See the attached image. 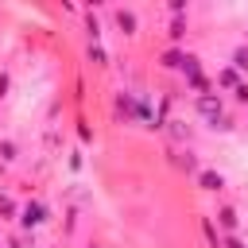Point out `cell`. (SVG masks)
<instances>
[{
	"mask_svg": "<svg viewBox=\"0 0 248 248\" xmlns=\"http://www.w3.org/2000/svg\"><path fill=\"white\" fill-rule=\"evenodd\" d=\"M78 136H81V143H93V140H97V132L89 128V120H85V116H78Z\"/></svg>",
	"mask_w": 248,
	"mask_h": 248,
	"instance_id": "obj_18",
	"label": "cell"
},
{
	"mask_svg": "<svg viewBox=\"0 0 248 248\" xmlns=\"http://www.w3.org/2000/svg\"><path fill=\"white\" fill-rule=\"evenodd\" d=\"M136 112H140V93H132V89H116V97H112V116L116 120H124V124H132L136 120Z\"/></svg>",
	"mask_w": 248,
	"mask_h": 248,
	"instance_id": "obj_2",
	"label": "cell"
},
{
	"mask_svg": "<svg viewBox=\"0 0 248 248\" xmlns=\"http://www.w3.org/2000/svg\"><path fill=\"white\" fill-rule=\"evenodd\" d=\"M19 209L23 202H16L12 190H0V221H19Z\"/></svg>",
	"mask_w": 248,
	"mask_h": 248,
	"instance_id": "obj_10",
	"label": "cell"
},
{
	"mask_svg": "<svg viewBox=\"0 0 248 248\" xmlns=\"http://www.w3.org/2000/svg\"><path fill=\"white\" fill-rule=\"evenodd\" d=\"M209 128H213V132H232V128H236V116H229V112H225V116H221L217 124H209Z\"/></svg>",
	"mask_w": 248,
	"mask_h": 248,
	"instance_id": "obj_19",
	"label": "cell"
},
{
	"mask_svg": "<svg viewBox=\"0 0 248 248\" xmlns=\"http://www.w3.org/2000/svg\"><path fill=\"white\" fill-rule=\"evenodd\" d=\"M202 236H205V244H209V248H221V240H225V236H221V229L213 225V217H202Z\"/></svg>",
	"mask_w": 248,
	"mask_h": 248,
	"instance_id": "obj_14",
	"label": "cell"
},
{
	"mask_svg": "<svg viewBox=\"0 0 248 248\" xmlns=\"http://www.w3.org/2000/svg\"><path fill=\"white\" fill-rule=\"evenodd\" d=\"M229 66H232L240 78L248 74V43H236V46H232V54H229Z\"/></svg>",
	"mask_w": 248,
	"mask_h": 248,
	"instance_id": "obj_12",
	"label": "cell"
},
{
	"mask_svg": "<svg viewBox=\"0 0 248 248\" xmlns=\"http://www.w3.org/2000/svg\"><path fill=\"white\" fill-rule=\"evenodd\" d=\"M50 217H54V209L43 202V198H27L23 202V209H19V232H35V229H43V225H50Z\"/></svg>",
	"mask_w": 248,
	"mask_h": 248,
	"instance_id": "obj_1",
	"label": "cell"
},
{
	"mask_svg": "<svg viewBox=\"0 0 248 248\" xmlns=\"http://www.w3.org/2000/svg\"><path fill=\"white\" fill-rule=\"evenodd\" d=\"M186 31H190V23H186V16H170V23H167V39H170L174 46H182V39H186Z\"/></svg>",
	"mask_w": 248,
	"mask_h": 248,
	"instance_id": "obj_11",
	"label": "cell"
},
{
	"mask_svg": "<svg viewBox=\"0 0 248 248\" xmlns=\"http://www.w3.org/2000/svg\"><path fill=\"white\" fill-rule=\"evenodd\" d=\"M163 132L170 136V143H186V140L194 136V132H190V124H186V120H178V116H170V120L163 124Z\"/></svg>",
	"mask_w": 248,
	"mask_h": 248,
	"instance_id": "obj_9",
	"label": "cell"
},
{
	"mask_svg": "<svg viewBox=\"0 0 248 248\" xmlns=\"http://www.w3.org/2000/svg\"><path fill=\"white\" fill-rule=\"evenodd\" d=\"M85 58H89L97 70H108V50H105L101 43H89V46H85Z\"/></svg>",
	"mask_w": 248,
	"mask_h": 248,
	"instance_id": "obj_13",
	"label": "cell"
},
{
	"mask_svg": "<svg viewBox=\"0 0 248 248\" xmlns=\"http://www.w3.org/2000/svg\"><path fill=\"white\" fill-rule=\"evenodd\" d=\"M85 35H89V43H101V16L93 8L85 12Z\"/></svg>",
	"mask_w": 248,
	"mask_h": 248,
	"instance_id": "obj_15",
	"label": "cell"
},
{
	"mask_svg": "<svg viewBox=\"0 0 248 248\" xmlns=\"http://www.w3.org/2000/svg\"><path fill=\"white\" fill-rule=\"evenodd\" d=\"M0 248H8V244H4V240H0Z\"/></svg>",
	"mask_w": 248,
	"mask_h": 248,
	"instance_id": "obj_23",
	"label": "cell"
},
{
	"mask_svg": "<svg viewBox=\"0 0 248 248\" xmlns=\"http://www.w3.org/2000/svg\"><path fill=\"white\" fill-rule=\"evenodd\" d=\"M213 217H217V229H221V232H225V236H229V232H236V229H240V213H236V205H229V202H221V205H217V213H213Z\"/></svg>",
	"mask_w": 248,
	"mask_h": 248,
	"instance_id": "obj_5",
	"label": "cell"
},
{
	"mask_svg": "<svg viewBox=\"0 0 248 248\" xmlns=\"http://www.w3.org/2000/svg\"><path fill=\"white\" fill-rule=\"evenodd\" d=\"M178 170L198 178V170H202V167H198V155H194V151H178Z\"/></svg>",
	"mask_w": 248,
	"mask_h": 248,
	"instance_id": "obj_16",
	"label": "cell"
},
{
	"mask_svg": "<svg viewBox=\"0 0 248 248\" xmlns=\"http://www.w3.org/2000/svg\"><path fill=\"white\" fill-rule=\"evenodd\" d=\"M240 81H244V78H240L232 66H225V70H217V78H213V89H217V93H232Z\"/></svg>",
	"mask_w": 248,
	"mask_h": 248,
	"instance_id": "obj_8",
	"label": "cell"
},
{
	"mask_svg": "<svg viewBox=\"0 0 248 248\" xmlns=\"http://www.w3.org/2000/svg\"><path fill=\"white\" fill-rule=\"evenodd\" d=\"M19 159V143L16 140H0V163H16Z\"/></svg>",
	"mask_w": 248,
	"mask_h": 248,
	"instance_id": "obj_17",
	"label": "cell"
},
{
	"mask_svg": "<svg viewBox=\"0 0 248 248\" xmlns=\"http://www.w3.org/2000/svg\"><path fill=\"white\" fill-rule=\"evenodd\" d=\"M81 163H85L81 151H70V170H81Z\"/></svg>",
	"mask_w": 248,
	"mask_h": 248,
	"instance_id": "obj_22",
	"label": "cell"
},
{
	"mask_svg": "<svg viewBox=\"0 0 248 248\" xmlns=\"http://www.w3.org/2000/svg\"><path fill=\"white\" fill-rule=\"evenodd\" d=\"M8 89H12V74H8V70H0V101L8 97Z\"/></svg>",
	"mask_w": 248,
	"mask_h": 248,
	"instance_id": "obj_21",
	"label": "cell"
},
{
	"mask_svg": "<svg viewBox=\"0 0 248 248\" xmlns=\"http://www.w3.org/2000/svg\"><path fill=\"white\" fill-rule=\"evenodd\" d=\"M108 19H112V27L120 31V35H140V16H136V8H112L108 12Z\"/></svg>",
	"mask_w": 248,
	"mask_h": 248,
	"instance_id": "obj_4",
	"label": "cell"
},
{
	"mask_svg": "<svg viewBox=\"0 0 248 248\" xmlns=\"http://www.w3.org/2000/svg\"><path fill=\"white\" fill-rule=\"evenodd\" d=\"M194 112L205 120V124H217L225 116V97L221 93H205V97H194Z\"/></svg>",
	"mask_w": 248,
	"mask_h": 248,
	"instance_id": "obj_3",
	"label": "cell"
},
{
	"mask_svg": "<svg viewBox=\"0 0 248 248\" xmlns=\"http://www.w3.org/2000/svg\"><path fill=\"white\" fill-rule=\"evenodd\" d=\"M198 190H205V194H221L225 190V174L221 170H198Z\"/></svg>",
	"mask_w": 248,
	"mask_h": 248,
	"instance_id": "obj_7",
	"label": "cell"
},
{
	"mask_svg": "<svg viewBox=\"0 0 248 248\" xmlns=\"http://www.w3.org/2000/svg\"><path fill=\"white\" fill-rule=\"evenodd\" d=\"M182 62H186V46H167V50H159V70L182 74Z\"/></svg>",
	"mask_w": 248,
	"mask_h": 248,
	"instance_id": "obj_6",
	"label": "cell"
},
{
	"mask_svg": "<svg viewBox=\"0 0 248 248\" xmlns=\"http://www.w3.org/2000/svg\"><path fill=\"white\" fill-rule=\"evenodd\" d=\"M232 105H248V81H240V85L232 89Z\"/></svg>",
	"mask_w": 248,
	"mask_h": 248,
	"instance_id": "obj_20",
	"label": "cell"
}]
</instances>
